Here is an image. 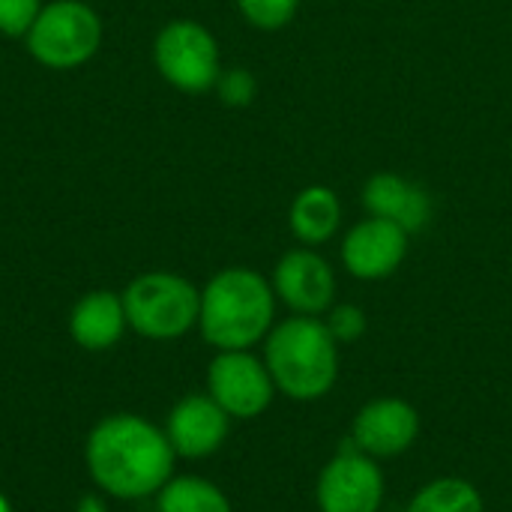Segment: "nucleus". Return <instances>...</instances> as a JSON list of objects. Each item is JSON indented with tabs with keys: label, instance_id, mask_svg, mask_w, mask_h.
<instances>
[{
	"label": "nucleus",
	"instance_id": "nucleus-1",
	"mask_svg": "<svg viewBox=\"0 0 512 512\" xmlns=\"http://www.w3.org/2000/svg\"><path fill=\"white\" fill-rule=\"evenodd\" d=\"M177 453L156 423L138 414L102 417L84 441V465L99 492L117 501H141L174 477Z\"/></svg>",
	"mask_w": 512,
	"mask_h": 512
},
{
	"label": "nucleus",
	"instance_id": "nucleus-2",
	"mask_svg": "<svg viewBox=\"0 0 512 512\" xmlns=\"http://www.w3.org/2000/svg\"><path fill=\"white\" fill-rule=\"evenodd\" d=\"M276 324L273 282L249 267H225L201 288L198 330L216 351H249Z\"/></svg>",
	"mask_w": 512,
	"mask_h": 512
},
{
	"label": "nucleus",
	"instance_id": "nucleus-3",
	"mask_svg": "<svg viewBox=\"0 0 512 512\" xmlns=\"http://www.w3.org/2000/svg\"><path fill=\"white\" fill-rule=\"evenodd\" d=\"M264 363L279 393L294 402H318L339 381V342L321 318L291 315L267 333Z\"/></svg>",
	"mask_w": 512,
	"mask_h": 512
},
{
	"label": "nucleus",
	"instance_id": "nucleus-4",
	"mask_svg": "<svg viewBox=\"0 0 512 512\" xmlns=\"http://www.w3.org/2000/svg\"><path fill=\"white\" fill-rule=\"evenodd\" d=\"M123 297L129 330L153 342H171L198 327L201 291L180 273H141L135 276Z\"/></svg>",
	"mask_w": 512,
	"mask_h": 512
},
{
	"label": "nucleus",
	"instance_id": "nucleus-5",
	"mask_svg": "<svg viewBox=\"0 0 512 512\" xmlns=\"http://www.w3.org/2000/svg\"><path fill=\"white\" fill-rule=\"evenodd\" d=\"M27 51L48 69H78L102 45V21L84 0H51L30 27Z\"/></svg>",
	"mask_w": 512,
	"mask_h": 512
},
{
	"label": "nucleus",
	"instance_id": "nucleus-6",
	"mask_svg": "<svg viewBox=\"0 0 512 512\" xmlns=\"http://www.w3.org/2000/svg\"><path fill=\"white\" fill-rule=\"evenodd\" d=\"M153 63L159 75L183 93H207L222 75L216 36L192 18H174L156 33Z\"/></svg>",
	"mask_w": 512,
	"mask_h": 512
},
{
	"label": "nucleus",
	"instance_id": "nucleus-7",
	"mask_svg": "<svg viewBox=\"0 0 512 512\" xmlns=\"http://www.w3.org/2000/svg\"><path fill=\"white\" fill-rule=\"evenodd\" d=\"M207 393L231 420H255L273 405L276 384L252 351H219L207 366Z\"/></svg>",
	"mask_w": 512,
	"mask_h": 512
},
{
	"label": "nucleus",
	"instance_id": "nucleus-8",
	"mask_svg": "<svg viewBox=\"0 0 512 512\" xmlns=\"http://www.w3.org/2000/svg\"><path fill=\"white\" fill-rule=\"evenodd\" d=\"M315 498L321 512H378L384 504V474L372 456L348 441L321 471Z\"/></svg>",
	"mask_w": 512,
	"mask_h": 512
},
{
	"label": "nucleus",
	"instance_id": "nucleus-9",
	"mask_svg": "<svg viewBox=\"0 0 512 512\" xmlns=\"http://www.w3.org/2000/svg\"><path fill=\"white\" fill-rule=\"evenodd\" d=\"M411 234L378 216H366L348 228L342 240V264L360 282H381L393 276L408 258Z\"/></svg>",
	"mask_w": 512,
	"mask_h": 512
},
{
	"label": "nucleus",
	"instance_id": "nucleus-10",
	"mask_svg": "<svg viewBox=\"0 0 512 512\" xmlns=\"http://www.w3.org/2000/svg\"><path fill=\"white\" fill-rule=\"evenodd\" d=\"M273 291L294 315L321 318L336 300V273L324 255L312 246L291 249L273 270Z\"/></svg>",
	"mask_w": 512,
	"mask_h": 512
},
{
	"label": "nucleus",
	"instance_id": "nucleus-11",
	"mask_svg": "<svg viewBox=\"0 0 512 512\" xmlns=\"http://www.w3.org/2000/svg\"><path fill=\"white\" fill-rule=\"evenodd\" d=\"M420 414L405 399H375L363 405L351 426V444L372 459H393L414 447Z\"/></svg>",
	"mask_w": 512,
	"mask_h": 512
},
{
	"label": "nucleus",
	"instance_id": "nucleus-12",
	"mask_svg": "<svg viewBox=\"0 0 512 512\" xmlns=\"http://www.w3.org/2000/svg\"><path fill=\"white\" fill-rule=\"evenodd\" d=\"M228 432H231V417L210 399V393L183 396L165 420V435L177 459L213 456L216 450H222Z\"/></svg>",
	"mask_w": 512,
	"mask_h": 512
},
{
	"label": "nucleus",
	"instance_id": "nucleus-13",
	"mask_svg": "<svg viewBox=\"0 0 512 512\" xmlns=\"http://www.w3.org/2000/svg\"><path fill=\"white\" fill-rule=\"evenodd\" d=\"M360 201L369 216L390 219V222L402 225L408 234L423 231L432 219V195L420 183H414L396 171L372 174L363 183Z\"/></svg>",
	"mask_w": 512,
	"mask_h": 512
},
{
	"label": "nucleus",
	"instance_id": "nucleus-14",
	"mask_svg": "<svg viewBox=\"0 0 512 512\" xmlns=\"http://www.w3.org/2000/svg\"><path fill=\"white\" fill-rule=\"evenodd\" d=\"M129 330L123 297L114 291H90L69 312V336L84 351H108Z\"/></svg>",
	"mask_w": 512,
	"mask_h": 512
},
{
	"label": "nucleus",
	"instance_id": "nucleus-15",
	"mask_svg": "<svg viewBox=\"0 0 512 512\" xmlns=\"http://www.w3.org/2000/svg\"><path fill=\"white\" fill-rule=\"evenodd\" d=\"M342 198L324 183L300 189L288 207V228L303 246H324L342 228Z\"/></svg>",
	"mask_w": 512,
	"mask_h": 512
},
{
	"label": "nucleus",
	"instance_id": "nucleus-16",
	"mask_svg": "<svg viewBox=\"0 0 512 512\" xmlns=\"http://www.w3.org/2000/svg\"><path fill=\"white\" fill-rule=\"evenodd\" d=\"M156 512H234L228 495L204 477H171L156 495Z\"/></svg>",
	"mask_w": 512,
	"mask_h": 512
},
{
	"label": "nucleus",
	"instance_id": "nucleus-17",
	"mask_svg": "<svg viewBox=\"0 0 512 512\" xmlns=\"http://www.w3.org/2000/svg\"><path fill=\"white\" fill-rule=\"evenodd\" d=\"M405 512H486L483 495L462 477H441L423 486Z\"/></svg>",
	"mask_w": 512,
	"mask_h": 512
},
{
	"label": "nucleus",
	"instance_id": "nucleus-18",
	"mask_svg": "<svg viewBox=\"0 0 512 512\" xmlns=\"http://www.w3.org/2000/svg\"><path fill=\"white\" fill-rule=\"evenodd\" d=\"M237 9L246 24H252L255 30L273 33V30L288 27L297 18L300 0H237Z\"/></svg>",
	"mask_w": 512,
	"mask_h": 512
},
{
	"label": "nucleus",
	"instance_id": "nucleus-19",
	"mask_svg": "<svg viewBox=\"0 0 512 512\" xmlns=\"http://www.w3.org/2000/svg\"><path fill=\"white\" fill-rule=\"evenodd\" d=\"M324 324H327V330L333 333V339L339 342V345H354V342H360L363 336H366V330H369V318H366V312L360 309V306H354V303H333L330 306V315L324 318Z\"/></svg>",
	"mask_w": 512,
	"mask_h": 512
},
{
	"label": "nucleus",
	"instance_id": "nucleus-20",
	"mask_svg": "<svg viewBox=\"0 0 512 512\" xmlns=\"http://www.w3.org/2000/svg\"><path fill=\"white\" fill-rule=\"evenodd\" d=\"M213 90L219 93L222 105H228V108H246L258 96V81H255V75L249 69L234 66V69H222V75H219V81H216Z\"/></svg>",
	"mask_w": 512,
	"mask_h": 512
},
{
	"label": "nucleus",
	"instance_id": "nucleus-21",
	"mask_svg": "<svg viewBox=\"0 0 512 512\" xmlns=\"http://www.w3.org/2000/svg\"><path fill=\"white\" fill-rule=\"evenodd\" d=\"M42 0H0V33L3 36H27L42 12Z\"/></svg>",
	"mask_w": 512,
	"mask_h": 512
},
{
	"label": "nucleus",
	"instance_id": "nucleus-22",
	"mask_svg": "<svg viewBox=\"0 0 512 512\" xmlns=\"http://www.w3.org/2000/svg\"><path fill=\"white\" fill-rule=\"evenodd\" d=\"M72 512H108V507H105V501L99 495H84Z\"/></svg>",
	"mask_w": 512,
	"mask_h": 512
},
{
	"label": "nucleus",
	"instance_id": "nucleus-23",
	"mask_svg": "<svg viewBox=\"0 0 512 512\" xmlns=\"http://www.w3.org/2000/svg\"><path fill=\"white\" fill-rule=\"evenodd\" d=\"M0 512H12V504H9V498L0 492Z\"/></svg>",
	"mask_w": 512,
	"mask_h": 512
}]
</instances>
